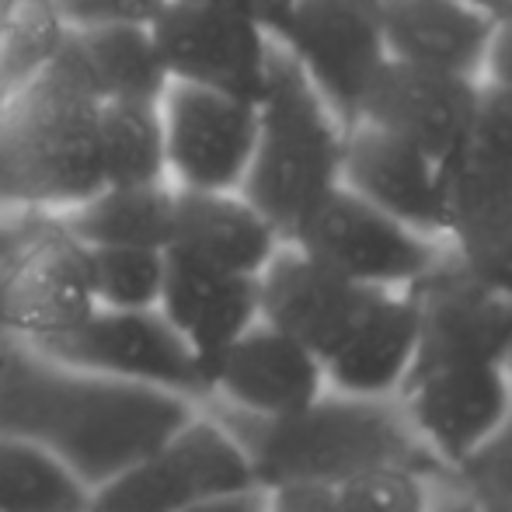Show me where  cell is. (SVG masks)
<instances>
[{
	"instance_id": "1",
	"label": "cell",
	"mask_w": 512,
	"mask_h": 512,
	"mask_svg": "<svg viewBox=\"0 0 512 512\" xmlns=\"http://www.w3.org/2000/svg\"><path fill=\"white\" fill-rule=\"evenodd\" d=\"M192 411L178 394L95 377L28 345H11L0 363V436L53 453L88 488L154 450Z\"/></svg>"
},
{
	"instance_id": "2",
	"label": "cell",
	"mask_w": 512,
	"mask_h": 512,
	"mask_svg": "<svg viewBox=\"0 0 512 512\" xmlns=\"http://www.w3.org/2000/svg\"><path fill=\"white\" fill-rule=\"evenodd\" d=\"M102 95L63 32L53 60L11 98L0 122V203L7 213H63L105 189Z\"/></svg>"
},
{
	"instance_id": "3",
	"label": "cell",
	"mask_w": 512,
	"mask_h": 512,
	"mask_svg": "<svg viewBox=\"0 0 512 512\" xmlns=\"http://www.w3.org/2000/svg\"><path fill=\"white\" fill-rule=\"evenodd\" d=\"M248 453L258 488L338 485L370 467L405 464L443 471L418 443L398 398H349L324 391L314 405L279 418H251L223 408L216 415Z\"/></svg>"
},
{
	"instance_id": "4",
	"label": "cell",
	"mask_w": 512,
	"mask_h": 512,
	"mask_svg": "<svg viewBox=\"0 0 512 512\" xmlns=\"http://www.w3.org/2000/svg\"><path fill=\"white\" fill-rule=\"evenodd\" d=\"M345 122L276 42L258 98V140L241 196L290 241L300 220L342 185Z\"/></svg>"
},
{
	"instance_id": "5",
	"label": "cell",
	"mask_w": 512,
	"mask_h": 512,
	"mask_svg": "<svg viewBox=\"0 0 512 512\" xmlns=\"http://www.w3.org/2000/svg\"><path fill=\"white\" fill-rule=\"evenodd\" d=\"M251 485L248 453L227 425L192 411L154 450L91 488L88 512H185Z\"/></svg>"
},
{
	"instance_id": "6",
	"label": "cell",
	"mask_w": 512,
	"mask_h": 512,
	"mask_svg": "<svg viewBox=\"0 0 512 512\" xmlns=\"http://www.w3.org/2000/svg\"><path fill=\"white\" fill-rule=\"evenodd\" d=\"M0 310L14 345L60 338L95 310L88 244L53 213H21L14 248L0 262Z\"/></svg>"
},
{
	"instance_id": "7",
	"label": "cell",
	"mask_w": 512,
	"mask_h": 512,
	"mask_svg": "<svg viewBox=\"0 0 512 512\" xmlns=\"http://www.w3.org/2000/svg\"><path fill=\"white\" fill-rule=\"evenodd\" d=\"M35 352L105 380L178 394L192 405L209 401L206 370L157 307H95L81 324L63 331L53 342L39 345Z\"/></svg>"
},
{
	"instance_id": "8",
	"label": "cell",
	"mask_w": 512,
	"mask_h": 512,
	"mask_svg": "<svg viewBox=\"0 0 512 512\" xmlns=\"http://www.w3.org/2000/svg\"><path fill=\"white\" fill-rule=\"evenodd\" d=\"M304 255L366 290H408L436 265L446 244L405 227L338 185L290 234Z\"/></svg>"
},
{
	"instance_id": "9",
	"label": "cell",
	"mask_w": 512,
	"mask_h": 512,
	"mask_svg": "<svg viewBox=\"0 0 512 512\" xmlns=\"http://www.w3.org/2000/svg\"><path fill=\"white\" fill-rule=\"evenodd\" d=\"M276 42L297 60L331 112L352 126L366 88L387 63L380 0H293Z\"/></svg>"
},
{
	"instance_id": "10",
	"label": "cell",
	"mask_w": 512,
	"mask_h": 512,
	"mask_svg": "<svg viewBox=\"0 0 512 512\" xmlns=\"http://www.w3.org/2000/svg\"><path fill=\"white\" fill-rule=\"evenodd\" d=\"M171 81L258 102L276 39L216 0H171L150 25Z\"/></svg>"
},
{
	"instance_id": "11",
	"label": "cell",
	"mask_w": 512,
	"mask_h": 512,
	"mask_svg": "<svg viewBox=\"0 0 512 512\" xmlns=\"http://www.w3.org/2000/svg\"><path fill=\"white\" fill-rule=\"evenodd\" d=\"M415 307L418 352L411 370L429 366H499L512 335V304L488 290L464 262L443 248L425 276L408 286Z\"/></svg>"
},
{
	"instance_id": "12",
	"label": "cell",
	"mask_w": 512,
	"mask_h": 512,
	"mask_svg": "<svg viewBox=\"0 0 512 512\" xmlns=\"http://www.w3.org/2000/svg\"><path fill=\"white\" fill-rule=\"evenodd\" d=\"M161 119L171 185L241 192L258 140V102L171 81L161 98Z\"/></svg>"
},
{
	"instance_id": "13",
	"label": "cell",
	"mask_w": 512,
	"mask_h": 512,
	"mask_svg": "<svg viewBox=\"0 0 512 512\" xmlns=\"http://www.w3.org/2000/svg\"><path fill=\"white\" fill-rule=\"evenodd\" d=\"M398 401L429 457L457 471L509 415L512 387L502 366H429L408 373Z\"/></svg>"
},
{
	"instance_id": "14",
	"label": "cell",
	"mask_w": 512,
	"mask_h": 512,
	"mask_svg": "<svg viewBox=\"0 0 512 512\" xmlns=\"http://www.w3.org/2000/svg\"><path fill=\"white\" fill-rule=\"evenodd\" d=\"M478 91L481 81L474 77L446 74V70L387 56V63L366 88L356 122L377 126L429 150L439 161H450L467 143Z\"/></svg>"
},
{
	"instance_id": "15",
	"label": "cell",
	"mask_w": 512,
	"mask_h": 512,
	"mask_svg": "<svg viewBox=\"0 0 512 512\" xmlns=\"http://www.w3.org/2000/svg\"><path fill=\"white\" fill-rule=\"evenodd\" d=\"M324 391L321 359L265 321L251 324L209 370V398L251 418L293 415Z\"/></svg>"
},
{
	"instance_id": "16",
	"label": "cell",
	"mask_w": 512,
	"mask_h": 512,
	"mask_svg": "<svg viewBox=\"0 0 512 512\" xmlns=\"http://www.w3.org/2000/svg\"><path fill=\"white\" fill-rule=\"evenodd\" d=\"M373 293L377 290L349 283L286 241L258 272V321L297 338L324 363L352 331Z\"/></svg>"
},
{
	"instance_id": "17",
	"label": "cell",
	"mask_w": 512,
	"mask_h": 512,
	"mask_svg": "<svg viewBox=\"0 0 512 512\" xmlns=\"http://www.w3.org/2000/svg\"><path fill=\"white\" fill-rule=\"evenodd\" d=\"M446 161L366 122L345 129L342 185L405 227L443 241Z\"/></svg>"
},
{
	"instance_id": "18",
	"label": "cell",
	"mask_w": 512,
	"mask_h": 512,
	"mask_svg": "<svg viewBox=\"0 0 512 512\" xmlns=\"http://www.w3.org/2000/svg\"><path fill=\"white\" fill-rule=\"evenodd\" d=\"M157 310L182 335L209 380L216 359L251 324H258V276H241L182 251H168V272H164Z\"/></svg>"
},
{
	"instance_id": "19",
	"label": "cell",
	"mask_w": 512,
	"mask_h": 512,
	"mask_svg": "<svg viewBox=\"0 0 512 512\" xmlns=\"http://www.w3.org/2000/svg\"><path fill=\"white\" fill-rule=\"evenodd\" d=\"M391 60L481 81L499 11L474 0H380Z\"/></svg>"
},
{
	"instance_id": "20",
	"label": "cell",
	"mask_w": 512,
	"mask_h": 512,
	"mask_svg": "<svg viewBox=\"0 0 512 512\" xmlns=\"http://www.w3.org/2000/svg\"><path fill=\"white\" fill-rule=\"evenodd\" d=\"M418 352L415 307L405 290H377L335 352L324 359L328 391L398 398Z\"/></svg>"
},
{
	"instance_id": "21",
	"label": "cell",
	"mask_w": 512,
	"mask_h": 512,
	"mask_svg": "<svg viewBox=\"0 0 512 512\" xmlns=\"http://www.w3.org/2000/svg\"><path fill=\"white\" fill-rule=\"evenodd\" d=\"M283 244V234L241 192L175 185V234L168 251H182L241 276H258Z\"/></svg>"
},
{
	"instance_id": "22",
	"label": "cell",
	"mask_w": 512,
	"mask_h": 512,
	"mask_svg": "<svg viewBox=\"0 0 512 512\" xmlns=\"http://www.w3.org/2000/svg\"><path fill=\"white\" fill-rule=\"evenodd\" d=\"M512 237V171L460 150L443 171V244L460 258Z\"/></svg>"
},
{
	"instance_id": "23",
	"label": "cell",
	"mask_w": 512,
	"mask_h": 512,
	"mask_svg": "<svg viewBox=\"0 0 512 512\" xmlns=\"http://www.w3.org/2000/svg\"><path fill=\"white\" fill-rule=\"evenodd\" d=\"M53 216L88 248L129 244V248L168 251L175 234V185L161 182L136 185V189L105 185L91 199Z\"/></svg>"
},
{
	"instance_id": "24",
	"label": "cell",
	"mask_w": 512,
	"mask_h": 512,
	"mask_svg": "<svg viewBox=\"0 0 512 512\" xmlns=\"http://www.w3.org/2000/svg\"><path fill=\"white\" fill-rule=\"evenodd\" d=\"M102 98L161 102L171 77L157 53L154 32L143 25L67 28Z\"/></svg>"
},
{
	"instance_id": "25",
	"label": "cell",
	"mask_w": 512,
	"mask_h": 512,
	"mask_svg": "<svg viewBox=\"0 0 512 512\" xmlns=\"http://www.w3.org/2000/svg\"><path fill=\"white\" fill-rule=\"evenodd\" d=\"M102 175L112 189L161 185L168 178L161 102L102 98Z\"/></svg>"
},
{
	"instance_id": "26",
	"label": "cell",
	"mask_w": 512,
	"mask_h": 512,
	"mask_svg": "<svg viewBox=\"0 0 512 512\" xmlns=\"http://www.w3.org/2000/svg\"><path fill=\"white\" fill-rule=\"evenodd\" d=\"M91 488L53 453L0 436V512H88Z\"/></svg>"
},
{
	"instance_id": "27",
	"label": "cell",
	"mask_w": 512,
	"mask_h": 512,
	"mask_svg": "<svg viewBox=\"0 0 512 512\" xmlns=\"http://www.w3.org/2000/svg\"><path fill=\"white\" fill-rule=\"evenodd\" d=\"M63 32L49 0H0V108L53 60Z\"/></svg>"
},
{
	"instance_id": "28",
	"label": "cell",
	"mask_w": 512,
	"mask_h": 512,
	"mask_svg": "<svg viewBox=\"0 0 512 512\" xmlns=\"http://www.w3.org/2000/svg\"><path fill=\"white\" fill-rule=\"evenodd\" d=\"M91 293L95 307L108 310H150L157 307L168 272V251L102 244L88 248Z\"/></svg>"
},
{
	"instance_id": "29",
	"label": "cell",
	"mask_w": 512,
	"mask_h": 512,
	"mask_svg": "<svg viewBox=\"0 0 512 512\" xmlns=\"http://www.w3.org/2000/svg\"><path fill=\"white\" fill-rule=\"evenodd\" d=\"M335 502L342 512H429V474L405 464L370 467L338 481Z\"/></svg>"
},
{
	"instance_id": "30",
	"label": "cell",
	"mask_w": 512,
	"mask_h": 512,
	"mask_svg": "<svg viewBox=\"0 0 512 512\" xmlns=\"http://www.w3.org/2000/svg\"><path fill=\"white\" fill-rule=\"evenodd\" d=\"M453 485L478 506H512V408L499 429L453 471Z\"/></svg>"
},
{
	"instance_id": "31",
	"label": "cell",
	"mask_w": 512,
	"mask_h": 512,
	"mask_svg": "<svg viewBox=\"0 0 512 512\" xmlns=\"http://www.w3.org/2000/svg\"><path fill=\"white\" fill-rule=\"evenodd\" d=\"M464 154H474L481 161L495 164V168L512 171V95L481 84Z\"/></svg>"
},
{
	"instance_id": "32",
	"label": "cell",
	"mask_w": 512,
	"mask_h": 512,
	"mask_svg": "<svg viewBox=\"0 0 512 512\" xmlns=\"http://www.w3.org/2000/svg\"><path fill=\"white\" fill-rule=\"evenodd\" d=\"M67 28L143 25L150 28L171 0H49Z\"/></svg>"
},
{
	"instance_id": "33",
	"label": "cell",
	"mask_w": 512,
	"mask_h": 512,
	"mask_svg": "<svg viewBox=\"0 0 512 512\" xmlns=\"http://www.w3.org/2000/svg\"><path fill=\"white\" fill-rule=\"evenodd\" d=\"M457 255V251H453ZM488 290H495L499 297H506L512 304V237H506L502 244L495 248L481 251V255H471V258H460Z\"/></svg>"
},
{
	"instance_id": "34",
	"label": "cell",
	"mask_w": 512,
	"mask_h": 512,
	"mask_svg": "<svg viewBox=\"0 0 512 512\" xmlns=\"http://www.w3.org/2000/svg\"><path fill=\"white\" fill-rule=\"evenodd\" d=\"M481 84L512 95V14H499V25L488 42L485 67H481Z\"/></svg>"
},
{
	"instance_id": "35",
	"label": "cell",
	"mask_w": 512,
	"mask_h": 512,
	"mask_svg": "<svg viewBox=\"0 0 512 512\" xmlns=\"http://www.w3.org/2000/svg\"><path fill=\"white\" fill-rule=\"evenodd\" d=\"M269 512H342L331 485H283L269 488Z\"/></svg>"
},
{
	"instance_id": "36",
	"label": "cell",
	"mask_w": 512,
	"mask_h": 512,
	"mask_svg": "<svg viewBox=\"0 0 512 512\" xmlns=\"http://www.w3.org/2000/svg\"><path fill=\"white\" fill-rule=\"evenodd\" d=\"M216 4L230 7V11L244 14L248 21L262 25L272 39H276V32L286 25V18H290V11H293V0H216Z\"/></svg>"
},
{
	"instance_id": "37",
	"label": "cell",
	"mask_w": 512,
	"mask_h": 512,
	"mask_svg": "<svg viewBox=\"0 0 512 512\" xmlns=\"http://www.w3.org/2000/svg\"><path fill=\"white\" fill-rule=\"evenodd\" d=\"M185 512H269V492L258 488V485H251V488H241V492L206 499V502H199V506H192Z\"/></svg>"
},
{
	"instance_id": "38",
	"label": "cell",
	"mask_w": 512,
	"mask_h": 512,
	"mask_svg": "<svg viewBox=\"0 0 512 512\" xmlns=\"http://www.w3.org/2000/svg\"><path fill=\"white\" fill-rule=\"evenodd\" d=\"M429 512H481L478 502L471 499L467 492H460L457 485L450 488V495H439V499L429 502Z\"/></svg>"
},
{
	"instance_id": "39",
	"label": "cell",
	"mask_w": 512,
	"mask_h": 512,
	"mask_svg": "<svg viewBox=\"0 0 512 512\" xmlns=\"http://www.w3.org/2000/svg\"><path fill=\"white\" fill-rule=\"evenodd\" d=\"M18 230H21V213L0 216V262H4L7 251H11L14 241H18Z\"/></svg>"
},
{
	"instance_id": "40",
	"label": "cell",
	"mask_w": 512,
	"mask_h": 512,
	"mask_svg": "<svg viewBox=\"0 0 512 512\" xmlns=\"http://www.w3.org/2000/svg\"><path fill=\"white\" fill-rule=\"evenodd\" d=\"M502 373H506V380H509V387H512V335H509V345H506V356H502Z\"/></svg>"
},
{
	"instance_id": "41",
	"label": "cell",
	"mask_w": 512,
	"mask_h": 512,
	"mask_svg": "<svg viewBox=\"0 0 512 512\" xmlns=\"http://www.w3.org/2000/svg\"><path fill=\"white\" fill-rule=\"evenodd\" d=\"M11 331H7V324H4V310H0V352L4 349H11Z\"/></svg>"
},
{
	"instance_id": "42",
	"label": "cell",
	"mask_w": 512,
	"mask_h": 512,
	"mask_svg": "<svg viewBox=\"0 0 512 512\" xmlns=\"http://www.w3.org/2000/svg\"><path fill=\"white\" fill-rule=\"evenodd\" d=\"M499 14H512V0H499V7H495Z\"/></svg>"
},
{
	"instance_id": "43",
	"label": "cell",
	"mask_w": 512,
	"mask_h": 512,
	"mask_svg": "<svg viewBox=\"0 0 512 512\" xmlns=\"http://www.w3.org/2000/svg\"><path fill=\"white\" fill-rule=\"evenodd\" d=\"M481 512H512V506H478Z\"/></svg>"
},
{
	"instance_id": "44",
	"label": "cell",
	"mask_w": 512,
	"mask_h": 512,
	"mask_svg": "<svg viewBox=\"0 0 512 512\" xmlns=\"http://www.w3.org/2000/svg\"><path fill=\"white\" fill-rule=\"evenodd\" d=\"M474 4H488V7H499V0H474Z\"/></svg>"
},
{
	"instance_id": "45",
	"label": "cell",
	"mask_w": 512,
	"mask_h": 512,
	"mask_svg": "<svg viewBox=\"0 0 512 512\" xmlns=\"http://www.w3.org/2000/svg\"><path fill=\"white\" fill-rule=\"evenodd\" d=\"M0 122H4V112H0ZM7 213V209H4V203H0V216H4Z\"/></svg>"
},
{
	"instance_id": "46",
	"label": "cell",
	"mask_w": 512,
	"mask_h": 512,
	"mask_svg": "<svg viewBox=\"0 0 512 512\" xmlns=\"http://www.w3.org/2000/svg\"><path fill=\"white\" fill-rule=\"evenodd\" d=\"M4 352H7V349H4ZM4 352H0V363H4Z\"/></svg>"
}]
</instances>
